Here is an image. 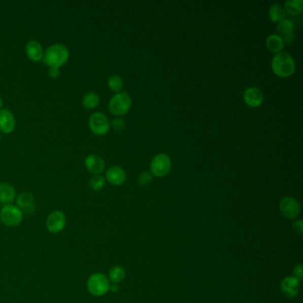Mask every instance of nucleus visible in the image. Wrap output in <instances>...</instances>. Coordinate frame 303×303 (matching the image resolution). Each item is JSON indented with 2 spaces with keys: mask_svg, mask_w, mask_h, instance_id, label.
<instances>
[{
  "mask_svg": "<svg viewBox=\"0 0 303 303\" xmlns=\"http://www.w3.org/2000/svg\"><path fill=\"white\" fill-rule=\"evenodd\" d=\"M111 282L107 276L102 273H94L91 275L88 280L86 282V288L95 297H102L105 295L110 291Z\"/></svg>",
  "mask_w": 303,
  "mask_h": 303,
  "instance_id": "obj_3",
  "label": "nucleus"
},
{
  "mask_svg": "<svg viewBox=\"0 0 303 303\" xmlns=\"http://www.w3.org/2000/svg\"><path fill=\"white\" fill-rule=\"evenodd\" d=\"M152 180H153L152 174H150L149 172H143V174L140 175L138 183L142 186L149 185L150 182H152Z\"/></svg>",
  "mask_w": 303,
  "mask_h": 303,
  "instance_id": "obj_26",
  "label": "nucleus"
},
{
  "mask_svg": "<svg viewBox=\"0 0 303 303\" xmlns=\"http://www.w3.org/2000/svg\"><path fill=\"white\" fill-rule=\"evenodd\" d=\"M3 104H4V103H3V100H2V98L0 97V110H2V107H3Z\"/></svg>",
  "mask_w": 303,
  "mask_h": 303,
  "instance_id": "obj_32",
  "label": "nucleus"
},
{
  "mask_svg": "<svg viewBox=\"0 0 303 303\" xmlns=\"http://www.w3.org/2000/svg\"><path fill=\"white\" fill-rule=\"evenodd\" d=\"M16 121L14 114L8 109L0 110V132L9 134L15 131Z\"/></svg>",
  "mask_w": 303,
  "mask_h": 303,
  "instance_id": "obj_13",
  "label": "nucleus"
},
{
  "mask_svg": "<svg viewBox=\"0 0 303 303\" xmlns=\"http://www.w3.org/2000/svg\"><path fill=\"white\" fill-rule=\"evenodd\" d=\"M16 207H18L22 213L30 214L34 211V197L30 193H21L16 197Z\"/></svg>",
  "mask_w": 303,
  "mask_h": 303,
  "instance_id": "obj_17",
  "label": "nucleus"
},
{
  "mask_svg": "<svg viewBox=\"0 0 303 303\" xmlns=\"http://www.w3.org/2000/svg\"><path fill=\"white\" fill-rule=\"evenodd\" d=\"M16 197L15 189L8 182L0 183V203L11 205Z\"/></svg>",
  "mask_w": 303,
  "mask_h": 303,
  "instance_id": "obj_18",
  "label": "nucleus"
},
{
  "mask_svg": "<svg viewBox=\"0 0 303 303\" xmlns=\"http://www.w3.org/2000/svg\"><path fill=\"white\" fill-rule=\"evenodd\" d=\"M266 47L267 50L273 54L281 53L283 48L285 47L284 40L278 34H271L266 40Z\"/></svg>",
  "mask_w": 303,
  "mask_h": 303,
  "instance_id": "obj_19",
  "label": "nucleus"
},
{
  "mask_svg": "<svg viewBox=\"0 0 303 303\" xmlns=\"http://www.w3.org/2000/svg\"><path fill=\"white\" fill-rule=\"evenodd\" d=\"M294 23L291 19H284L283 21L278 22L277 26V31H278V36L281 37L284 43L290 45L293 42L294 40Z\"/></svg>",
  "mask_w": 303,
  "mask_h": 303,
  "instance_id": "obj_11",
  "label": "nucleus"
},
{
  "mask_svg": "<svg viewBox=\"0 0 303 303\" xmlns=\"http://www.w3.org/2000/svg\"><path fill=\"white\" fill-rule=\"evenodd\" d=\"M118 290H119V287H118V284H112L110 286V291L111 292H118Z\"/></svg>",
  "mask_w": 303,
  "mask_h": 303,
  "instance_id": "obj_31",
  "label": "nucleus"
},
{
  "mask_svg": "<svg viewBox=\"0 0 303 303\" xmlns=\"http://www.w3.org/2000/svg\"><path fill=\"white\" fill-rule=\"evenodd\" d=\"M108 86L109 88L115 93H119L124 86V81L120 76H111L108 79Z\"/></svg>",
  "mask_w": 303,
  "mask_h": 303,
  "instance_id": "obj_24",
  "label": "nucleus"
},
{
  "mask_svg": "<svg viewBox=\"0 0 303 303\" xmlns=\"http://www.w3.org/2000/svg\"><path fill=\"white\" fill-rule=\"evenodd\" d=\"M286 15L291 16H298L303 11L302 0H293V1H286L283 6Z\"/></svg>",
  "mask_w": 303,
  "mask_h": 303,
  "instance_id": "obj_20",
  "label": "nucleus"
},
{
  "mask_svg": "<svg viewBox=\"0 0 303 303\" xmlns=\"http://www.w3.org/2000/svg\"><path fill=\"white\" fill-rule=\"evenodd\" d=\"M23 220L22 211L15 205H6L0 210V221L8 227H17Z\"/></svg>",
  "mask_w": 303,
  "mask_h": 303,
  "instance_id": "obj_5",
  "label": "nucleus"
},
{
  "mask_svg": "<svg viewBox=\"0 0 303 303\" xmlns=\"http://www.w3.org/2000/svg\"><path fill=\"white\" fill-rule=\"evenodd\" d=\"M85 166L87 171L93 175H100L105 170V161L104 158L96 155L90 154L85 158Z\"/></svg>",
  "mask_w": 303,
  "mask_h": 303,
  "instance_id": "obj_12",
  "label": "nucleus"
},
{
  "mask_svg": "<svg viewBox=\"0 0 303 303\" xmlns=\"http://www.w3.org/2000/svg\"><path fill=\"white\" fill-rule=\"evenodd\" d=\"M132 107V98L128 93H118L111 97L109 103V110L111 114L121 117L126 114Z\"/></svg>",
  "mask_w": 303,
  "mask_h": 303,
  "instance_id": "obj_4",
  "label": "nucleus"
},
{
  "mask_svg": "<svg viewBox=\"0 0 303 303\" xmlns=\"http://www.w3.org/2000/svg\"><path fill=\"white\" fill-rule=\"evenodd\" d=\"M48 76L50 77L51 79H57L60 76V69L58 68H49L48 69Z\"/></svg>",
  "mask_w": 303,
  "mask_h": 303,
  "instance_id": "obj_30",
  "label": "nucleus"
},
{
  "mask_svg": "<svg viewBox=\"0 0 303 303\" xmlns=\"http://www.w3.org/2000/svg\"><path fill=\"white\" fill-rule=\"evenodd\" d=\"M268 16L271 21L275 23L281 22L286 16L284 7L280 4L271 5V8L268 9Z\"/></svg>",
  "mask_w": 303,
  "mask_h": 303,
  "instance_id": "obj_21",
  "label": "nucleus"
},
{
  "mask_svg": "<svg viewBox=\"0 0 303 303\" xmlns=\"http://www.w3.org/2000/svg\"><path fill=\"white\" fill-rule=\"evenodd\" d=\"M280 287L285 297L293 299L299 294V281L294 277H286L282 280Z\"/></svg>",
  "mask_w": 303,
  "mask_h": 303,
  "instance_id": "obj_14",
  "label": "nucleus"
},
{
  "mask_svg": "<svg viewBox=\"0 0 303 303\" xmlns=\"http://www.w3.org/2000/svg\"><path fill=\"white\" fill-rule=\"evenodd\" d=\"M292 228L296 233H298L299 235H302L303 233V222L301 220H298V221H294L292 223Z\"/></svg>",
  "mask_w": 303,
  "mask_h": 303,
  "instance_id": "obj_29",
  "label": "nucleus"
},
{
  "mask_svg": "<svg viewBox=\"0 0 303 303\" xmlns=\"http://www.w3.org/2000/svg\"><path fill=\"white\" fill-rule=\"evenodd\" d=\"M111 128L116 132H121L125 127V123L122 118H115L110 123Z\"/></svg>",
  "mask_w": 303,
  "mask_h": 303,
  "instance_id": "obj_27",
  "label": "nucleus"
},
{
  "mask_svg": "<svg viewBox=\"0 0 303 303\" xmlns=\"http://www.w3.org/2000/svg\"><path fill=\"white\" fill-rule=\"evenodd\" d=\"M243 100L250 108L260 107L264 100L263 93L261 90L255 86L249 87L244 92Z\"/></svg>",
  "mask_w": 303,
  "mask_h": 303,
  "instance_id": "obj_10",
  "label": "nucleus"
},
{
  "mask_svg": "<svg viewBox=\"0 0 303 303\" xmlns=\"http://www.w3.org/2000/svg\"><path fill=\"white\" fill-rule=\"evenodd\" d=\"M100 102V96H99L96 93L89 92V93H86V94L83 96V107L86 109V110H89V111H91V110H94V109H96V108L99 106Z\"/></svg>",
  "mask_w": 303,
  "mask_h": 303,
  "instance_id": "obj_22",
  "label": "nucleus"
},
{
  "mask_svg": "<svg viewBox=\"0 0 303 303\" xmlns=\"http://www.w3.org/2000/svg\"><path fill=\"white\" fill-rule=\"evenodd\" d=\"M105 179L113 186H121L126 181V174L123 168L118 165H113L108 168Z\"/></svg>",
  "mask_w": 303,
  "mask_h": 303,
  "instance_id": "obj_15",
  "label": "nucleus"
},
{
  "mask_svg": "<svg viewBox=\"0 0 303 303\" xmlns=\"http://www.w3.org/2000/svg\"><path fill=\"white\" fill-rule=\"evenodd\" d=\"M294 278H297L299 281H301L303 277L302 264H297L293 268Z\"/></svg>",
  "mask_w": 303,
  "mask_h": 303,
  "instance_id": "obj_28",
  "label": "nucleus"
},
{
  "mask_svg": "<svg viewBox=\"0 0 303 303\" xmlns=\"http://www.w3.org/2000/svg\"><path fill=\"white\" fill-rule=\"evenodd\" d=\"M279 209L286 219H295L300 213L299 202L291 196H285L279 203Z\"/></svg>",
  "mask_w": 303,
  "mask_h": 303,
  "instance_id": "obj_9",
  "label": "nucleus"
},
{
  "mask_svg": "<svg viewBox=\"0 0 303 303\" xmlns=\"http://www.w3.org/2000/svg\"><path fill=\"white\" fill-rule=\"evenodd\" d=\"M106 180L102 175H93L92 178L90 179L89 187L94 191H98L104 188Z\"/></svg>",
  "mask_w": 303,
  "mask_h": 303,
  "instance_id": "obj_25",
  "label": "nucleus"
},
{
  "mask_svg": "<svg viewBox=\"0 0 303 303\" xmlns=\"http://www.w3.org/2000/svg\"><path fill=\"white\" fill-rule=\"evenodd\" d=\"M125 278V271L121 266H114L109 271V280L112 284H119Z\"/></svg>",
  "mask_w": 303,
  "mask_h": 303,
  "instance_id": "obj_23",
  "label": "nucleus"
},
{
  "mask_svg": "<svg viewBox=\"0 0 303 303\" xmlns=\"http://www.w3.org/2000/svg\"><path fill=\"white\" fill-rule=\"evenodd\" d=\"M66 222L67 219L64 213L60 210H55L48 214L46 221V226L47 230L50 233L57 234L64 229Z\"/></svg>",
  "mask_w": 303,
  "mask_h": 303,
  "instance_id": "obj_8",
  "label": "nucleus"
},
{
  "mask_svg": "<svg viewBox=\"0 0 303 303\" xmlns=\"http://www.w3.org/2000/svg\"><path fill=\"white\" fill-rule=\"evenodd\" d=\"M0 143H1V133H0Z\"/></svg>",
  "mask_w": 303,
  "mask_h": 303,
  "instance_id": "obj_33",
  "label": "nucleus"
},
{
  "mask_svg": "<svg viewBox=\"0 0 303 303\" xmlns=\"http://www.w3.org/2000/svg\"><path fill=\"white\" fill-rule=\"evenodd\" d=\"M25 53L29 60L32 61H40L43 60L44 51L42 45L37 40H30L26 44Z\"/></svg>",
  "mask_w": 303,
  "mask_h": 303,
  "instance_id": "obj_16",
  "label": "nucleus"
},
{
  "mask_svg": "<svg viewBox=\"0 0 303 303\" xmlns=\"http://www.w3.org/2000/svg\"><path fill=\"white\" fill-rule=\"evenodd\" d=\"M171 158L164 153L156 155L150 163V171L152 175L156 177L166 176L171 171Z\"/></svg>",
  "mask_w": 303,
  "mask_h": 303,
  "instance_id": "obj_6",
  "label": "nucleus"
},
{
  "mask_svg": "<svg viewBox=\"0 0 303 303\" xmlns=\"http://www.w3.org/2000/svg\"><path fill=\"white\" fill-rule=\"evenodd\" d=\"M70 51L67 47L61 44H54L44 53L42 61L49 68H61L69 61Z\"/></svg>",
  "mask_w": 303,
  "mask_h": 303,
  "instance_id": "obj_2",
  "label": "nucleus"
},
{
  "mask_svg": "<svg viewBox=\"0 0 303 303\" xmlns=\"http://www.w3.org/2000/svg\"><path fill=\"white\" fill-rule=\"evenodd\" d=\"M88 126L90 131L93 132V134L98 136L106 134L111 128L109 119L102 112H95L90 116Z\"/></svg>",
  "mask_w": 303,
  "mask_h": 303,
  "instance_id": "obj_7",
  "label": "nucleus"
},
{
  "mask_svg": "<svg viewBox=\"0 0 303 303\" xmlns=\"http://www.w3.org/2000/svg\"><path fill=\"white\" fill-rule=\"evenodd\" d=\"M271 69L275 75L282 79H286L293 75L295 72V61L291 54L281 52L276 54L272 59Z\"/></svg>",
  "mask_w": 303,
  "mask_h": 303,
  "instance_id": "obj_1",
  "label": "nucleus"
}]
</instances>
